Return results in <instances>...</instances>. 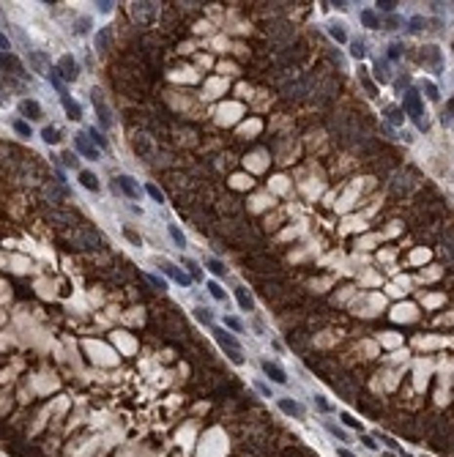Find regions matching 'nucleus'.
Masks as SVG:
<instances>
[{"mask_svg": "<svg viewBox=\"0 0 454 457\" xmlns=\"http://www.w3.org/2000/svg\"><path fill=\"white\" fill-rule=\"evenodd\" d=\"M263 373L268 375L271 381H276V383H288V375H285V370L279 367V364H274V361H263Z\"/></svg>", "mask_w": 454, "mask_h": 457, "instance_id": "6e6552de", "label": "nucleus"}, {"mask_svg": "<svg viewBox=\"0 0 454 457\" xmlns=\"http://www.w3.org/2000/svg\"><path fill=\"white\" fill-rule=\"evenodd\" d=\"M156 11V3H134V17L137 20H148Z\"/></svg>", "mask_w": 454, "mask_h": 457, "instance_id": "dca6fc26", "label": "nucleus"}, {"mask_svg": "<svg viewBox=\"0 0 454 457\" xmlns=\"http://www.w3.org/2000/svg\"><path fill=\"white\" fill-rule=\"evenodd\" d=\"M449 110H452V112H454V99H452V102H449Z\"/></svg>", "mask_w": 454, "mask_h": 457, "instance_id": "09e8293b", "label": "nucleus"}, {"mask_svg": "<svg viewBox=\"0 0 454 457\" xmlns=\"http://www.w3.org/2000/svg\"><path fill=\"white\" fill-rule=\"evenodd\" d=\"M364 443L370 446V449H378V443H375V438H370V436H364Z\"/></svg>", "mask_w": 454, "mask_h": 457, "instance_id": "49530a36", "label": "nucleus"}, {"mask_svg": "<svg viewBox=\"0 0 454 457\" xmlns=\"http://www.w3.org/2000/svg\"><path fill=\"white\" fill-rule=\"evenodd\" d=\"M452 49H454V44H452Z\"/></svg>", "mask_w": 454, "mask_h": 457, "instance_id": "3c124183", "label": "nucleus"}, {"mask_svg": "<svg viewBox=\"0 0 454 457\" xmlns=\"http://www.w3.org/2000/svg\"><path fill=\"white\" fill-rule=\"evenodd\" d=\"M0 47H3V49H8V39H6L3 33H0Z\"/></svg>", "mask_w": 454, "mask_h": 457, "instance_id": "de8ad7c7", "label": "nucleus"}, {"mask_svg": "<svg viewBox=\"0 0 454 457\" xmlns=\"http://www.w3.org/2000/svg\"><path fill=\"white\" fill-rule=\"evenodd\" d=\"M375 77H378L380 83H389L392 80V74H389V66H386V61H375Z\"/></svg>", "mask_w": 454, "mask_h": 457, "instance_id": "a211bd4d", "label": "nucleus"}, {"mask_svg": "<svg viewBox=\"0 0 454 457\" xmlns=\"http://www.w3.org/2000/svg\"><path fill=\"white\" fill-rule=\"evenodd\" d=\"M206 269H211V274H216V277H225L227 274V269L216 260V257H211V260H206Z\"/></svg>", "mask_w": 454, "mask_h": 457, "instance_id": "412c9836", "label": "nucleus"}, {"mask_svg": "<svg viewBox=\"0 0 454 457\" xmlns=\"http://www.w3.org/2000/svg\"><path fill=\"white\" fill-rule=\"evenodd\" d=\"M126 238H129L131 244H143V241H140V236L134 233V230H126Z\"/></svg>", "mask_w": 454, "mask_h": 457, "instance_id": "c03bdc74", "label": "nucleus"}, {"mask_svg": "<svg viewBox=\"0 0 454 457\" xmlns=\"http://www.w3.org/2000/svg\"><path fill=\"white\" fill-rule=\"evenodd\" d=\"M424 90H427V96H430V99H433V102H438V99H440V93H438V88H435V85H433V83H424Z\"/></svg>", "mask_w": 454, "mask_h": 457, "instance_id": "473e14b6", "label": "nucleus"}, {"mask_svg": "<svg viewBox=\"0 0 454 457\" xmlns=\"http://www.w3.org/2000/svg\"><path fill=\"white\" fill-rule=\"evenodd\" d=\"M405 110H408V115L416 121V126H419V129H427L424 107H421V99H419V93H416V90H408V93H405Z\"/></svg>", "mask_w": 454, "mask_h": 457, "instance_id": "f03ea898", "label": "nucleus"}, {"mask_svg": "<svg viewBox=\"0 0 454 457\" xmlns=\"http://www.w3.org/2000/svg\"><path fill=\"white\" fill-rule=\"evenodd\" d=\"M211 334L216 337V342H219L222 351L230 356V361H233V364H244V351H241V345H238V339H235L233 334H227L225 329H213Z\"/></svg>", "mask_w": 454, "mask_h": 457, "instance_id": "f257e3e1", "label": "nucleus"}, {"mask_svg": "<svg viewBox=\"0 0 454 457\" xmlns=\"http://www.w3.org/2000/svg\"><path fill=\"white\" fill-rule=\"evenodd\" d=\"M389 118H392V124H402V112L392 107V110H389Z\"/></svg>", "mask_w": 454, "mask_h": 457, "instance_id": "ea45409f", "label": "nucleus"}, {"mask_svg": "<svg viewBox=\"0 0 454 457\" xmlns=\"http://www.w3.org/2000/svg\"><path fill=\"white\" fill-rule=\"evenodd\" d=\"M88 25H90V20H85V17H83V20L77 22V33H88Z\"/></svg>", "mask_w": 454, "mask_h": 457, "instance_id": "a19ab883", "label": "nucleus"}, {"mask_svg": "<svg viewBox=\"0 0 454 457\" xmlns=\"http://www.w3.org/2000/svg\"><path fill=\"white\" fill-rule=\"evenodd\" d=\"M351 55H353V58H364V44H361V42H353V44H351Z\"/></svg>", "mask_w": 454, "mask_h": 457, "instance_id": "2f4dec72", "label": "nucleus"}, {"mask_svg": "<svg viewBox=\"0 0 454 457\" xmlns=\"http://www.w3.org/2000/svg\"><path fill=\"white\" fill-rule=\"evenodd\" d=\"M63 110H66V118H71V121L83 118V107H80L71 96H63Z\"/></svg>", "mask_w": 454, "mask_h": 457, "instance_id": "f8f14e48", "label": "nucleus"}, {"mask_svg": "<svg viewBox=\"0 0 454 457\" xmlns=\"http://www.w3.org/2000/svg\"><path fill=\"white\" fill-rule=\"evenodd\" d=\"M399 52H402L399 44H392V47H389V58H399Z\"/></svg>", "mask_w": 454, "mask_h": 457, "instance_id": "37998d69", "label": "nucleus"}, {"mask_svg": "<svg viewBox=\"0 0 454 457\" xmlns=\"http://www.w3.org/2000/svg\"><path fill=\"white\" fill-rule=\"evenodd\" d=\"M184 266L189 269V277H192V279H200V277H203V274H200V266L194 263V260H189V257H186V260H184Z\"/></svg>", "mask_w": 454, "mask_h": 457, "instance_id": "cd10ccee", "label": "nucleus"}, {"mask_svg": "<svg viewBox=\"0 0 454 457\" xmlns=\"http://www.w3.org/2000/svg\"><path fill=\"white\" fill-rule=\"evenodd\" d=\"M326 427H329V433H334V436H337L339 441H348V436H345V433H342V430H339V427H334V424H331V422H326Z\"/></svg>", "mask_w": 454, "mask_h": 457, "instance_id": "c9c22d12", "label": "nucleus"}, {"mask_svg": "<svg viewBox=\"0 0 454 457\" xmlns=\"http://www.w3.org/2000/svg\"><path fill=\"white\" fill-rule=\"evenodd\" d=\"M208 293H211L213 298H216V301H225V291H222V285L219 282H208Z\"/></svg>", "mask_w": 454, "mask_h": 457, "instance_id": "a878e982", "label": "nucleus"}, {"mask_svg": "<svg viewBox=\"0 0 454 457\" xmlns=\"http://www.w3.org/2000/svg\"><path fill=\"white\" fill-rule=\"evenodd\" d=\"M170 236H172V241H175V247H178V249H184V247H186L184 233H181V230L175 228V225H170Z\"/></svg>", "mask_w": 454, "mask_h": 457, "instance_id": "393cba45", "label": "nucleus"}, {"mask_svg": "<svg viewBox=\"0 0 454 457\" xmlns=\"http://www.w3.org/2000/svg\"><path fill=\"white\" fill-rule=\"evenodd\" d=\"M386 457H394V455H386Z\"/></svg>", "mask_w": 454, "mask_h": 457, "instance_id": "8fccbe9b", "label": "nucleus"}, {"mask_svg": "<svg viewBox=\"0 0 454 457\" xmlns=\"http://www.w3.org/2000/svg\"><path fill=\"white\" fill-rule=\"evenodd\" d=\"M96 47L102 49V52H107V47H110V28H102L96 36Z\"/></svg>", "mask_w": 454, "mask_h": 457, "instance_id": "aec40b11", "label": "nucleus"}, {"mask_svg": "<svg viewBox=\"0 0 454 457\" xmlns=\"http://www.w3.org/2000/svg\"><path fill=\"white\" fill-rule=\"evenodd\" d=\"M235 298H238V307H241L244 312H249L252 307H255V298L249 296L247 288H235Z\"/></svg>", "mask_w": 454, "mask_h": 457, "instance_id": "ddd939ff", "label": "nucleus"}, {"mask_svg": "<svg viewBox=\"0 0 454 457\" xmlns=\"http://www.w3.org/2000/svg\"><path fill=\"white\" fill-rule=\"evenodd\" d=\"M378 8H383V11H389V14H392L394 8H397V3H394V0H378Z\"/></svg>", "mask_w": 454, "mask_h": 457, "instance_id": "f704fd0d", "label": "nucleus"}, {"mask_svg": "<svg viewBox=\"0 0 454 457\" xmlns=\"http://www.w3.org/2000/svg\"><path fill=\"white\" fill-rule=\"evenodd\" d=\"M115 187L124 189L126 197H131V200H137V197H140V189H137V184H134V178H131V175H121V178H115Z\"/></svg>", "mask_w": 454, "mask_h": 457, "instance_id": "1a4fd4ad", "label": "nucleus"}, {"mask_svg": "<svg viewBox=\"0 0 454 457\" xmlns=\"http://www.w3.org/2000/svg\"><path fill=\"white\" fill-rule=\"evenodd\" d=\"M194 315H197V320H203V323H211V320H213L211 310H203V307H197V310H194Z\"/></svg>", "mask_w": 454, "mask_h": 457, "instance_id": "c756f323", "label": "nucleus"}, {"mask_svg": "<svg viewBox=\"0 0 454 457\" xmlns=\"http://www.w3.org/2000/svg\"><path fill=\"white\" fill-rule=\"evenodd\" d=\"M145 192L151 194V197H153L156 203H162V200H165V194H162V189H159V187H153V184H148V187H145Z\"/></svg>", "mask_w": 454, "mask_h": 457, "instance_id": "c85d7f7f", "label": "nucleus"}, {"mask_svg": "<svg viewBox=\"0 0 454 457\" xmlns=\"http://www.w3.org/2000/svg\"><path fill=\"white\" fill-rule=\"evenodd\" d=\"M30 63L36 66V71H41V74H49V61H47V55L44 52H30Z\"/></svg>", "mask_w": 454, "mask_h": 457, "instance_id": "4468645a", "label": "nucleus"}, {"mask_svg": "<svg viewBox=\"0 0 454 457\" xmlns=\"http://www.w3.org/2000/svg\"><path fill=\"white\" fill-rule=\"evenodd\" d=\"M90 99H93V107H96V115H99V124L107 129V126H112V115H110V107L104 104L102 93L99 90H90Z\"/></svg>", "mask_w": 454, "mask_h": 457, "instance_id": "39448f33", "label": "nucleus"}, {"mask_svg": "<svg viewBox=\"0 0 454 457\" xmlns=\"http://www.w3.org/2000/svg\"><path fill=\"white\" fill-rule=\"evenodd\" d=\"M61 159H63V165H66V167H74V165H77V156H74V153H63Z\"/></svg>", "mask_w": 454, "mask_h": 457, "instance_id": "58836bf2", "label": "nucleus"}, {"mask_svg": "<svg viewBox=\"0 0 454 457\" xmlns=\"http://www.w3.org/2000/svg\"><path fill=\"white\" fill-rule=\"evenodd\" d=\"M159 266H162V271H165L172 282H178V285H189V282H192V277H189V274H184L178 266H172L170 260H159Z\"/></svg>", "mask_w": 454, "mask_h": 457, "instance_id": "0eeeda50", "label": "nucleus"}, {"mask_svg": "<svg viewBox=\"0 0 454 457\" xmlns=\"http://www.w3.org/2000/svg\"><path fill=\"white\" fill-rule=\"evenodd\" d=\"M421 28H424V20H421V17H413V20H411V30H413V33H419Z\"/></svg>", "mask_w": 454, "mask_h": 457, "instance_id": "e433bc0d", "label": "nucleus"}, {"mask_svg": "<svg viewBox=\"0 0 454 457\" xmlns=\"http://www.w3.org/2000/svg\"><path fill=\"white\" fill-rule=\"evenodd\" d=\"M74 145H77V151L83 153L85 159H93V162L99 159V148L90 143L88 134H74Z\"/></svg>", "mask_w": 454, "mask_h": 457, "instance_id": "423d86ee", "label": "nucleus"}, {"mask_svg": "<svg viewBox=\"0 0 454 457\" xmlns=\"http://www.w3.org/2000/svg\"><path fill=\"white\" fill-rule=\"evenodd\" d=\"M361 22H364L367 28H380V22H378V14H375V11H370V8H367V11H361Z\"/></svg>", "mask_w": 454, "mask_h": 457, "instance_id": "6ab92c4d", "label": "nucleus"}, {"mask_svg": "<svg viewBox=\"0 0 454 457\" xmlns=\"http://www.w3.org/2000/svg\"><path fill=\"white\" fill-rule=\"evenodd\" d=\"M41 137H44V143H49V145H55L58 140H61V134H58V129H55V126H47V129L41 132Z\"/></svg>", "mask_w": 454, "mask_h": 457, "instance_id": "4be33fe9", "label": "nucleus"}, {"mask_svg": "<svg viewBox=\"0 0 454 457\" xmlns=\"http://www.w3.org/2000/svg\"><path fill=\"white\" fill-rule=\"evenodd\" d=\"M80 184H83L88 192H99V181H96V175L93 173H88V170H83L80 173Z\"/></svg>", "mask_w": 454, "mask_h": 457, "instance_id": "f3484780", "label": "nucleus"}, {"mask_svg": "<svg viewBox=\"0 0 454 457\" xmlns=\"http://www.w3.org/2000/svg\"><path fill=\"white\" fill-rule=\"evenodd\" d=\"M329 33H331V39H337L339 44H345V42H348V33H345V28H342V25H331V28H329Z\"/></svg>", "mask_w": 454, "mask_h": 457, "instance_id": "5701e85b", "label": "nucleus"}, {"mask_svg": "<svg viewBox=\"0 0 454 457\" xmlns=\"http://www.w3.org/2000/svg\"><path fill=\"white\" fill-rule=\"evenodd\" d=\"M99 11H104V14H107V11H112V3H110V0H102V3H99Z\"/></svg>", "mask_w": 454, "mask_h": 457, "instance_id": "a18cd8bd", "label": "nucleus"}, {"mask_svg": "<svg viewBox=\"0 0 454 457\" xmlns=\"http://www.w3.org/2000/svg\"><path fill=\"white\" fill-rule=\"evenodd\" d=\"M358 71H361V74H358V77H361V83H364V90H367V93H370V96H378V88H375V83H372L370 77L364 74L367 69H358Z\"/></svg>", "mask_w": 454, "mask_h": 457, "instance_id": "b1692460", "label": "nucleus"}, {"mask_svg": "<svg viewBox=\"0 0 454 457\" xmlns=\"http://www.w3.org/2000/svg\"><path fill=\"white\" fill-rule=\"evenodd\" d=\"M88 137L93 140V143H96L99 148H107V140L102 137V132H96V126H93V129H88Z\"/></svg>", "mask_w": 454, "mask_h": 457, "instance_id": "bb28decb", "label": "nucleus"}, {"mask_svg": "<svg viewBox=\"0 0 454 457\" xmlns=\"http://www.w3.org/2000/svg\"><path fill=\"white\" fill-rule=\"evenodd\" d=\"M0 69H11L14 74H22V63L17 55H11V52H0Z\"/></svg>", "mask_w": 454, "mask_h": 457, "instance_id": "9b49d317", "label": "nucleus"}, {"mask_svg": "<svg viewBox=\"0 0 454 457\" xmlns=\"http://www.w3.org/2000/svg\"><path fill=\"white\" fill-rule=\"evenodd\" d=\"M71 244H74L77 249H96L99 247V233L83 228V230H77L74 236H71Z\"/></svg>", "mask_w": 454, "mask_h": 457, "instance_id": "7ed1b4c3", "label": "nucleus"}, {"mask_svg": "<svg viewBox=\"0 0 454 457\" xmlns=\"http://www.w3.org/2000/svg\"><path fill=\"white\" fill-rule=\"evenodd\" d=\"M279 408H282L288 416H301V414H304L301 405H298L296 400H290V397H282V400H279Z\"/></svg>", "mask_w": 454, "mask_h": 457, "instance_id": "2eb2a0df", "label": "nucleus"}, {"mask_svg": "<svg viewBox=\"0 0 454 457\" xmlns=\"http://www.w3.org/2000/svg\"><path fill=\"white\" fill-rule=\"evenodd\" d=\"M148 282H151L153 288H159V291H165V282H162L159 277H153V274H148Z\"/></svg>", "mask_w": 454, "mask_h": 457, "instance_id": "79ce46f5", "label": "nucleus"}, {"mask_svg": "<svg viewBox=\"0 0 454 457\" xmlns=\"http://www.w3.org/2000/svg\"><path fill=\"white\" fill-rule=\"evenodd\" d=\"M58 77L61 80H77V74H80V66H77V61L71 55H63L61 61H58Z\"/></svg>", "mask_w": 454, "mask_h": 457, "instance_id": "20e7f679", "label": "nucleus"}, {"mask_svg": "<svg viewBox=\"0 0 454 457\" xmlns=\"http://www.w3.org/2000/svg\"><path fill=\"white\" fill-rule=\"evenodd\" d=\"M342 422L348 424V427H358V430H361V422H356V419H353L351 414H342Z\"/></svg>", "mask_w": 454, "mask_h": 457, "instance_id": "4c0bfd02", "label": "nucleus"}, {"mask_svg": "<svg viewBox=\"0 0 454 457\" xmlns=\"http://www.w3.org/2000/svg\"><path fill=\"white\" fill-rule=\"evenodd\" d=\"M225 326H230L233 332H241V329H244V323L238 318H225Z\"/></svg>", "mask_w": 454, "mask_h": 457, "instance_id": "72a5a7b5", "label": "nucleus"}, {"mask_svg": "<svg viewBox=\"0 0 454 457\" xmlns=\"http://www.w3.org/2000/svg\"><path fill=\"white\" fill-rule=\"evenodd\" d=\"M20 112L25 118L36 121V118H41V104L33 102V99H25V102H20Z\"/></svg>", "mask_w": 454, "mask_h": 457, "instance_id": "9d476101", "label": "nucleus"}, {"mask_svg": "<svg viewBox=\"0 0 454 457\" xmlns=\"http://www.w3.org/2000/svg\"><path fill=\"white\" fill-rule=\"evenodd\" d=\"M14 129H17V134H22V137H30V126L25 124V121H14Z\"/></svg>", "mask_w": 454, "mask_h": 457, "instance_id": "7c9ffc66", "label": "nucleus"}]
</instances>
